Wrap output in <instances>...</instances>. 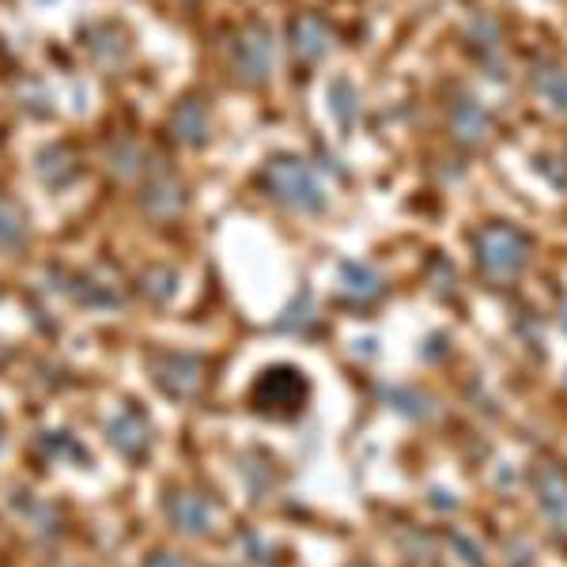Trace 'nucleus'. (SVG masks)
Returning <instances> with one entry per match:
<instances>
[{
  "instance_id": "1",
  "label": "nucleus",
  "mask_w": 567,
  "mask_h": 567,
  "mask_svg": "<svg viewBox=\"0 0 567 567\" xmlns=\"http://www.w3.org/2000/svg\"><path fill=\"white\" fill-rule=\"evenodd\" d=\"M481 261L492 277H511L526 265V243L507 227H492L481 239Z\"/></svg>"
},
{
  "instance_id": "5",
  "label": "nucleus",
  "mask_w": 567,
  "mask_h": 567,
  "mask_svg": "<svg viewBox=\"0 0 567 567\" xmlns=\"http://www.w3.org/2000/svg\"><path fill=\"white\" fill-rule=\"evenodd\" d=\"M148 567H186L182 560H175V556H155V560Z\"/></svg>"
},
{
  "instance_id": "3",
  "label": "nucleus",
  "mask_w": 567,
  "mask_h": 567,
  "mask_svg": "<svg viewBox=\"0 0 567 567\" xmlns=\"http://www.w3.org/2000/svg\"><path fill=\"white\" fill-rule=\"evenodd\" d=\"M542 503L556 526L567 529V477L560 470H545L542 473Z\"/></svg>"
},
{
  "instance_id": "2",
  "label": "nucleus",
  "mask_w": 567,
  "mask_h": 567,
  "mask_svg": "<svg viewBox=\"0 0 567 567\" xmlns=\"http://www.w3.org/2000/svg\"><path fill=\"white\" fill-rule=\"evenodd\" d=\"M272 178H277V189H280V197H288V200H296V205H322V194H318V186H315V178L307 175L299 163H277V171H272Z\"/></svg>"
},
{
  "instance_id": "4",
  "label": "nucleus",
  "mask_w": 567,
  "mask_h": 567,
  "mask_svg": "<svg viewBox=\"0 0 567 567\" xmlns=\"http://www.w3.org/2000/svg\"><path fill=\"white\" fill-rule=\"evenodd\" d=\"M175 515H178V523L186 529H194V534L208 529V523H213V511H208V503H200L197 496H182L175 503Z\"/></svg>"
}]
</instances>
